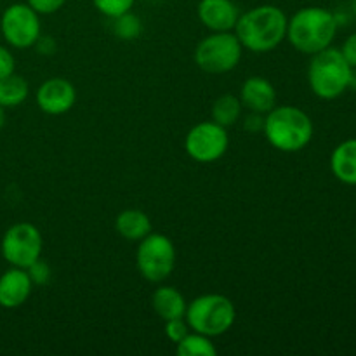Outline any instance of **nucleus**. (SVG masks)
I'll list each match as a JSON object with an SVG mask.
<instances>
[{
	"instance_id": "nucleus-17",
	"label": "nucleus",
	"mask_w": 356,
	"mask_h": 356,
	"mask_svg": "<svg viewBox=\"0 0 356 356\" xmlns=\"http://www.w3.org/2000/svg\"><path fill=\"white\" fill-rule=\"evenodd\" d=\"M152 219L139 209H125L115 219V229L122 238L139 242L152 233Z\"/></svg>"
},
{
	"instance_id": "nucleus-2",
	"label": "nucleus",
	"mask_w": 356,
	"mask_h": 356,
	"mask_svg": "<svg viewBox=\"0 0 356 356\" xmlns=\"http://www.w3.org/2000/svg\"><path fill=\"white\" fill-rule=\"evenodd\" d=\"M337 28L336 13L325 7L308 6L289 17L287 40L301 54L313 56L332 45Z\"/></svg>"
},
{
	"instance_id": "nucleus-30",
	"label": "nucleus",
	"mask_w": 356,
	"mask_h": 356,
	"mask_svg": "<svg viewBox=\"0 0 356 356\" xmlns=\"http://www.w3.org/2000/svg\"><path fill=\"white\" fill-rule=\"evenodd\" d=\"M350 89L356 90V68H353V72H351V80H350Z\"/></svg>"
},
{
	"instance_id": "nucleus-25",
	"label": "nucleus",
	"mask_w": 356,
	"mask_h": 356,
	"mask_svg": "<svg viewBox=\"0 0 356 356\" xmlns=\"http://www.w3.org/2000/svg\"><path fill=\"white\" fill-rule=\"evenodd\" d=\"M26 3L40 16H49V14L58 13L65 6L66 0H26Z\"/></svg>"
},
{
	"instance_id": "nucleus-27",
	"label": "nucleus",
	"mask_w": 356,
	"mask_h": 356,
	"mask_svg": "<svg viewBox=\"0 0 356 356\" xmlns=\"http://www.w3.org/2000/svg\"><path fill=\"white\" fill-rule=\"evenodd\" d=\"M264 127V115L256 113V111H249V113L243 117V129L250 134H257V132H263Z\"/></svg>"
},
{
	"instance_id": "nucleus-20",
	"label": "nucleus",
	"mask_w": 356,
	"mask_h": 356,
	"mask_svg": "<svg viewBox=\"0 0 356 356\" xmlns=\"http://www.w3.org/2000/svg\"><path fill=\"white\" fill-rule=\"evenodd\" d=\"M176 353L179 356H216L218 348L212 337L191 330L183 341L176 344Z\"/></svg>"
},
{
	"instance_id": "nucleus-11",
	"label": "nucleus",
	"mask_w": 356,
	"mask_h": 356,
	"mask_svg": "<svg viewBox=\"0 0 356 356\" xmlns=\"http://www.w3.org/2000/svg\"><path fill=\"white\" fill-rule=\"evenodd\" d=\"M35 99L44 113L58 117V115L68 113L75 106L76 89L70 80L54 76V79H47L40 83L37 94H35Z\"/></svg>"
},
{
	"instance_id": "nucleus-28",
	"label": "nucleus",
	"mask_w": 356,
	"mask_h": 356,
	"mask_svg": "<svg viewBox=\"0 0 356 356\" xmlns=\"http://www.w3.org/2000/svg\"><path fill=\"white\" fill-rule=\"evenodd\" d=\"M341 52H343L344 59L350 63L351 68H356V33H351L350 37L344 40Z\"/></svg>"
},
{
	"instance_id": "nucleus-31",
	"label": "nucleus",
	"mask_w": 356,
	"mask_h": 356,
	"mask_svg": "<svg viewBox=\"0 0 356 356\" xmlns=\"http://www.w3.org/2000/svg\"><path fill=\"white\" fill-rule=\"evenodd\" d=\"M351 10H353V14L356 16V0H351Z\"/></svg>"
},
{
	"instance_id": "nucleus-19",
	"label": "nucleus",
	"mask_w": 356,
	"mask_h": 356,
	"mask_svg": "<svg viewBox=\"0 0 356 356\" xmlns=\"http://www.w3.org/2000/svg\"><path fill=\"white\" fill-rule=\"evenodd\" d=\"M30 94V86L23 76L13 75L0 79V104L3 108H16L26 101Z\"/></svg>"
},
{
	"instance_id": "nucleus-8",
	"label": "nucleus",
	"mask_w": 356,
	"mask_h": 356,
	"mask_svg": "<svg viewBox=\"0 0 356 356\" xmlns=\"http://www.w3.org/2000/svg\"><path fill=\"white\" fill-rule=\"evenodd\" d=\"M44 238L40 229L31 222H16L3 233L0 252L7 264L26 270L42 257Z\"/></svg>"
},
{
	"instance_id": "nucleus-7",
	"label": "nucleus",
	"mask_w": 356,
	"mask_h": 356,
	"mask_svg": "<svg viewBox=\"0 0 356 356\" xmlns=\"http://www.w3.org/2000/svg\"><path fill=\"white\" fill-rule=\"evenodd\" d=\"M176 245L169 236L162 233H149L139 240L136 250V266L145 280L152 284H162L176 270Z\"/></svg>"
},
{
	"instance_id": "nucleus-5",
	"label": "nucleus",
	"mask_w": 356,
	"mask_h": 356,
	"mask_svg": "<svg viewBox=\"0 0 356 356\" xmlns=\"http://www.w3.org/2000/svg\"><path fill=\"white\" fill-rule=\"evenodd\" d=\"M184 318L191 330L214 339L233 329L236 320V308L232 299L226 296L202 294L188 302Z\"/></svg>"
},
{
	"instance_id": "nucleus-22",
	"label": "nucleus",
	"mask_w": 356,
	"mask_h": 356,
	"mask_svg": "<svg viewBox=\"0 0 356 356\" xmlns=\"http://www.w3.org/2000/svg\"><path fill=\"white\" fill-rule=\"evenodd\" d=\"M92 3L103 16L113 19L125 13H131L134 9L136 0H92Z\"/></svg>"
},
{
	"instance_id": "nucleus-32",
	"label": "nucleus",
	"mask_w": 356,
	"mask_h": 356,
	"mask_svg": "<svg viewBox=\"0 0 356 356\" xmlns=\"http://www.w3.org/2000/svg\"><path fill=\"white\" fill-rule=\"evenodd\" d=\"M355 233H356V232H355Z\"/></svg>"
},
{
	"instance_id": "nucleus-12",
	"label": "nucleus",
	"mask_w": 356,
	"mask_h": 356,
	"mask_svg": "<svg viewBox=\"0 0 356 356\" xmlns=\"http://www.w3.org/2000/svg\"><path fill=\"white\" fill-rule=\"evenodd\" d=\"M240 14L233 0H200L197 6L198 19L209 31H233Z\"/></svg>"
},
{
	"instance_id": "nucleus-13",
	"label": "nucleus",
	"mask_w": 356,
	"mask_h": 356,
	"mask_svg": "<svg viewBox=\"0 0 356 356\" xmlns=\"http://www.w3.org/2000/svg\"><path fill=\"white\" fill-rule=\"evenodd\" d=\"M33 282L23 268L10 266L0 275V306L6 309H16L30 299Z\"/></svg>"
},
{
	"instance_id": "nucleus-6",
	"label": "nucleus",
	"mask_w": 356,
	"mask_h": 356,
	"mask_svg": "<svg viewBox=\"0 0 356 356\" xmlns=\"http://www.w3.org/2000/svg\"><path fill=\"white\" fill-rule=\"evenodd\" d=\"M243 47L235 31H211L198 42L195 49V63L198 68L211 75H222L238 66Z\"/></svg>"
},
{
	"instance_id": "nucleus-4",
	"label": "nucleus",
	"mask_w": 356,
	"mask_h": 356,
	"mask_svg": "<svg viewBox=\"0 0 356 356\" xmlns=\"http://www.w3.org/2000/svg\"><path fill=\"white\" fill-rule=\"evenodd\" d=\"M353 68L344 59L341 49L327 47L312 56L308 83L312 92L323 101H334L350 89Z\"/></svg>"
},
{
	"instance_id": "nucleus-29",
	"label": "nucleus",
	"mask_w": 356,
	"mask_h": 356,
	"mask_svg": "<svg viewBox=\"0 0 356 356\" xmlns=\"http://www.w3.org/2000/svg\"><path fill=\"white\" fill-rule=\"evenodd\" d=\"M3 125H6V108L0 104V129H2Z\"/></svg>"
},
{
	"instance_id": "nucleus-3",
	"label": "nucleus",
	"mask_w": 356,
	"mask_h": 356,
	"mask_svg": "<svg viewBox=\"0 0 356 356\" xmlns=\"http://www.w3.org/2000/svg\"><path fill=\"white\" fill-rule=\"evenodd\" d=\"M264 136L275 149L298 153L312 143L315 125L305 110L291 104L275 106L264 115Z\"/></svg>"
},
{
	"instance_id": "nucleus-14",
	"label": "nucleus",
	"mask_w": 356,
	"mask_h": 356,
	"mask_svg": "<svg viewBox=\"0 0 356 356\" xmlns=\"http://www.w3.org/2000/svg\"><path fill=\"white\" fill-rule=\"evenodd\" d=\"M238 97L247 111H256L261 115H266L277 106V89L264 76H249L240 87Z\"/></svg>"
},
{
	"instance_id": "nucleus-1",
	"label": "nucleus",
	"mask_w": 356,
	"mask_h": 356,
	"mask_svg": "<svg viewBox=\"0 0 356 356\" xmlns=\"http://www.w3.org/2000/svg\"><path fill=\"white\" fill-rule=\"evenodd\" d=\"M287 24L289 17L280 7L261 3L240 14L233 31L243 49L264 54L275 51L287 38Z\"/></svg>"
},
{
	"instance_id": "nucleus-9",
	"label": "nucleus",
	"mask_w": 356,
	"mask_h": 356,
	"mask_svg": "<svg viewBox=\"0 0 356 356\" xmlns=\"http://www.w3.org/2000/svg\"><path fill=\"white\" fill-rule=\"evenodd\" d=\"M0 35L14 49L33 47L42 37L40 14L26 2L10 3L0 16Z\"/></svg>"
},
{
	"instance_id": "nucleus-21",
	"label": "nucleus",
	"mask_w": 356,
	"mask_h": 356,
	"mask_svg": "<svg viewBox=\"0 0 356 356\" xmlns=\"http://www.w3.org/2000/svg\"><path fill=\"white\" fill-rule=\"evenodd\" d=\"M143 23L134 13H125L122 16L113 17V33L122 40H134L141 35Z\"/></svg>"
},
{
	"instance_id": "nucleus-24",
	"label": "nucleus",
	"mask_w": 356,
	"mask_h": 356,
	"mask_svg": "<svg viewBox=\"0 0 356 356\" xmlns=\"http://www.w3.org/2000/svg\"><path fill=\"white\" fill-rule=\"evenodd\" d=\"M28 275H30L31 282H33V285H45L49 284V280H51L52 277V271H51V266H49L45 261L37 259L33 264H30V266L26 268Z\"/></svg>"
},
{
	"instance_id": "nucleus-16",
	"label": "nucleus",
	"mask_w": 356,
	"mask_h": 356,
	"mask_svg": "<svg viewBox=\"0 0 356 356\" xmlns=\"http://www.w3.org/2000/svg\"><path fill=\"white\" fill-rule=\"evenodd\" d=\"M330 170L337 181L356 186V138L346 139L334 148L330 155Z\"/></svg>"
},
{
	"instance_id": "nucleus-26",
	"label": "nucleus",
	"mask_w": 356,
	"mask_h": 356,
	"mask_svg": "<svg viewBox=\"0 0 356 356\" xmlns=\"http://www.w3.org/2000/svg\"><path fill=\"white\" fill-rule=\"evenodd\" d=\"M16 73V58L7 47L0 45V79Z\"/></svg>"
},
{
	"instance_id": "nucleus-15",
	"label": "nucleus",
	"mask_w": 356,
	"mask_h": 356,
	"mask_svg": "<svg viewBox=\"0 0 356 356\" xmlns=\"http://www.w3.org/2000/svg\"><path fill=\"white\" fill-rule=\"evenodd\" d=\"M152 308L160 320L167 322L172 318H183L186 315L188 302L176 287L162 285L153 291Z\"/></svg>"
},
{
	"instance_id": "nucleus-10",
	"label": "nucleus",
	"mask_w": 356,
	"mask_h": 356,
	"mask_svg": "<svg viewBox=\"0 0 356 356\" xmlns=\"http://www.w3.org/2000/svg\"><path fill=\"white\" fill-rule=\"evenodd\" d=\"M228 131L222 125L216 124L214 120L193 125L184 138V152L190 159L200 163L218 162L228 152Z\"/></svg>"
},
{
	"instance_id": "nucleus-18",
	"label": "nucleus",
	"mask_w": 356,
	"mask_h": 356,
	"mask_svg": "<svg viewBox=\"0 0 356 356\" xmlns=\"http://www.w3.org/2000/svg\"><path fill=\"white\" fill-rule=\"evenodd\" d=\"M242 111H243V104L240 101L238 96L235 94H222L219 96L218 99L212 103V110H211V117L216 124L222 125V127H232L235 125L236 122L242 118Z\"/></svg>"
},
{
	"instance_id": "nucleus-23",
	"label": "nucleus",
	"mask_w": 356,
	"mask_h": 356,
	"mask_svg": "<svg viewBox=\"0 0 356 356\" xmlns=\"http://www.w3.org/2000/svg\"><path fill=\"white\" fill-rule=\"evenodd\" d=\"M191 332L190 325H188L186 318H172L165 322V336L167 339L172 341L174 344H177L179 341H183L188 334Z\"/></svg>"
}]
</instances>
